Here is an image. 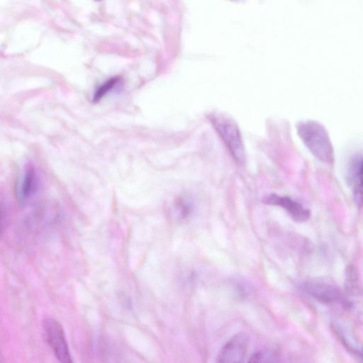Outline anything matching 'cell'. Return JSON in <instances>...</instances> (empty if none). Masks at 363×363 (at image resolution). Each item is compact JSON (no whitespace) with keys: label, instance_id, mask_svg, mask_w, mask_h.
<instances>
[{"label":"cell","instance_id":"cell-10","mask_svg":"<svg viewBox=\"0 0 363 363\" xmlns=\"http://www.w3.org/2000/svg\"><path fill=\"white\" fill-rule=\"evenodd\" d=\"M120 81V78L117 77H111L106 80L104 84L99 86L98 89L95 91L93 96V101H99L106 94H108L113 89H114Z\"/></svg>","mask_w":363,"mask_h":363},{"label":"cell","instance_id":"cell-2","mask_svg":"<svg viewBox=\"0 0 363 363\" xmlns=\"http://www.w3.org/2000/svg\"><path fill=\"white\" fill-rule=\"evenodd\" d=\"M208 118L236 162L243 164L245 160V150L235 123L229 117L220 113H211Z\"/></svg>","mask_w":363,"mask_h":363},{"label":"cell","instance_id":"cell-6","mask_svg":"<svg viewBox=\"0 0 363 363\" xmlns=\"http://www.w3.org/2000/svg\"><path fill=\"white\" fill-rule=\"evenodd\" d=\"M347 179L351 186L352 196L357 206L363 205V155L354 157L348 168Z\"/></svg>","mask_w":363,"mask_h":363},{"label":"cell","instance_id":"cell-8","mask_svg":"<svg viewBox=\"0 0 363 363\" xmlns=\"http://www.w3.org/2000/svg\"><path fill=\"white\" fill-rule=\"evenodd\" d=\"M37 186V177L33 167H26L16 184V196L20 202H24L34 192Z\"/></svg>","mask_w":363,"mask_h":363},{"label":"cell","instance_id":"cell-11","mask_svg":"<svg viewBox=\"0 0 363 363\" xmlns=\"http://www.w3.org/2000/svg\"><path fill=\"white\" fill-rule=\"evenodd\" d=\"M247 363H272V357L264 351H259L254 353Z\"/></svg>","mask_w":363,"mask_h":363},{"label":"cell","instance_id":"cell-7","mask_svg":"<svg viewBox=\"0 0 363 363\" xmlns=\"http://www.w3.org/2000/svg\"><path fill=\"white\" fill-rule=\"evenodd\" d=\"M303 289L318 301L332 303L341 298L340 290L334 285L320 280H311L303 284Z\"/></svg>","mask_w":363,"mask_h":363},{"label":"cell","instance_id":"cell-12","mask_svg":"<svg viewBox=\"0 0 363 363\" xmlns=\"http://www.w3.org/2000/svg\"><path fill=\"white\" fill-rule=\"evenodd\" d=\"M362 359H363V347H362Z\"/></svg>","mask_w":363,"mask_h":363},{"label":"cell","instance_id":"cell-5","mask_svg":"<svg viewBox=\"0 0 363 363\" xmlns=\"http://www.w3.org/2000/svg\"><path fill=\"white\" fill-rule=\"evenodd\" d=\"M263 202L268 205L281 207L296 222H304L311 216V211L308 209L304 208L302 204L289 196L271 194L265 197L263 199Z\"/></svg>","mask_w":363,"mask_h":363},{"label":"cell","instance_id":"cell-9","mask_svg":"<svg viewBox=\"0 0 363 363\" xmlns=\"http://www.w3.org/2000/svg\"><path fill=\"white\" fill-rule=\"evenodd\" d=\"M174 208L176 218L179 220H183L189 217L193 211L194 203L189 197L180 196L176 199Z\"/></svg>","mask_w":363,"mask_h":363},{"label":"cell","instance_id":"cell-1","mask_svg":"<svg viewBox=\"0 0 363 363\" xmlns=\"http://www.w3.org/2000/svg\"><path fill=\"white\" fill-rule=\"evenodd\" d=\"M300 138L311 152L324 163L331 164L334 160L333 149L325 128L318 122L307 121L297 125Z\"/></svg>","mask_w":363,"mask_h":363},{"label":"cell","instance_id":"cell-3","mask_svg":"<svg viewBox=\"0 0 363 363\" xmlns=\"http://www.w3.org/2000/svg\"><path fill=\"white\" fill-rule=\"evenodd\" d=\"M43 330L45 339L59 362L74 363L60 323L55 318H45Z\"/></svg>","mask_w":363,"mask_h":363},{"label":"cell","instance_id":"cell-4","mask_svg":"<svg viewBox=\"0 0 363 363\" xmlns=\"http://www.w3.org/2000/svg\"><path fill=\"white\" fill-rule=\"evenodd\" d=\"M249 347V337L245 333L234 335L222 347L216 363H245Z\"/></svg>","mask_w":363,"mask_h":363}]
</instances>
